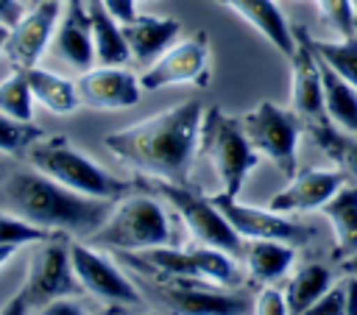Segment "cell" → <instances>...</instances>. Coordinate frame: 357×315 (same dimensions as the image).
Wrapping results in <instances>:
<instances>
[{"label":"cell","mask_w":357,"mask_h":315,"mask_svg":"<svg viewBox=\"0 0 357 315\" xmlns=\"http://www.w3.org/2000/svg\"><path fill=\"white\" fill-rule=\"evenodd\" d=\"M36 315H84V307L75 298H56V301L39 307Z\"/></svg>","instance_id":"obj_35"},{"label":"cell","mask_w":357,"mask_h":315,"mask_svg":"<svg viewBox=\"0 0 357 315\" xmlns=\"http://www.w3.org/2000/svg\"><path fill=\"white\" fill-rule=\"evenodd\" d=\"M28 162L33 170L50 176L53 181L89 195V198H100V201H117L128 184L123 178H117L114 173H109L106 167H100L98 162H92L81 148H75L67 137H36L28 145Z\"/></svg>","instance_id":"obj_3"},{"label":"cell","mask_w":357,"mask_h":315,"mask_svg":"<svg viewBox=\"0 0 357 315\" xmlns=\"http://www.w3.org/2000/svg\"><path fill=\"white\" fill-rule=\"evenodd\" d=\"M329 287H332V273H329V268H324V265H318V262H310V265L298 268V270L290 276L287 290H284L290 315H301V312H304L310 304H315Z\"/></svg>","instance_id":"obj_26"},{"label":"cell","mask_w":357,"mask_h":315,"mask_svg":"<svg viewBox=\"0 0 357 315\" xmlns=\"http://www.w3.org/2000/svg\"><path fill=\"white\" fill-rule=\"evenodd\" d=\"M310 131H312L315 145L335 162V167L343 176H349V178L357 181V134L340 131L329 120H315Z\"/></svg>","instance_id":"obj_25"},{"label":"cell","mask_w":357,"mask_h":315,"mask_svg":"<svg viewBox=\"0 0 357 315\" xmlns=\"http://www.w3.org/2000/svg\"><path fill=\"white\" fill-rule=\"evenodd\" d=\"M28 309H31V304H28L25 293L20 290V293H14L11 298H6V301H3L0 315H28Z\"/></svg>","instance_id":"obj_38"},{"label":"cell","mask_w":357,"mask_h":315,"mask_svg":"<svg viewBox=\"0 0 357 315\" xmlns=\"http://www.w3.org/2000/svg\"><path fill=\"white\" fill-rule=\"evenodd\" d=\"M254 315H290L287 298L279 287L265 284L254 298Z\"/></svg>","instance_id":"obj_32"},{"label":"cell","mask_w":357,"mask_h":315,"mask_svg":"<svg viewBox=\"0 0 357 315\" xmlns=\"http://www.w3.org/2000/svg\"><path fill=\"white\" fill-rule=\"evenodd\" d=\"M36 3H39V0H36Z\"/></svg>","instance_id":"obj_42"},{"label":"cell","mask_w":357,"mask_h":315,"mask_svg":"<svg viewBox=\"0 0 357 315\" xmlns=\"http://www.w3.org/2000/svg\"><path fill=\"white\" fill-rule=\"evenodd\" d=\"M0 112L20 123L33 120V92L22 70H11V75L0 81Z\"/></svg>","instance_id":"obj_28"},{"label":"cell","mask_w":357,"mask_h":315,"mask_svg":"<svg viewBox=\"0 0 357 315\" xmlns=\"http://www.w3.org/2000/svg\"><path fill=\"white\" fill-rule=\"evenodd\" d=\"M296 259V245L282 240H245L243 243V262L248 273L259 282L282 279Z\"/></svg>","instance_id":"obj_23"},{"label":"cell","mask_w":357,"mask_h":315,"mask_svg":"<svg viewBox=\"0 0 357 315\" xmlns=\"http://www.w3.org/2000/svg\"><path fill=\"white\" fill-rule=\"evenodd\" d=\"M17 254V245H0V268H6V262Z\"/></svg>","instance_id":"obj_39"},{"label":"cell","mask_w":357,"mask_h":315,"mask_svg":"<svg viewBox=\"0 0 357 315\" xmlns=\"http://www.w3.org/2000/svg\"><path fill=\"white\" fill-rule=\"evenodd\" d=\"M346 184V176L335 167H304V170H296L290 176V181L271 198V209L273 212H282L287 217L293 215H304V212H315L321 209L340 187Z\"/></svg>","instance_id":"obj_14"},{"label":"cell","mask_w":357,"mask_h":315,"mask_svg":"<svg viewBox=\"0 0 357 315\" xmlns=\"http://www.w3.org/2000/svg\"><path fill=\"white\" fill-rule=\"evenodd\" d=\"M204 112L206 109L198 100H181L165 112L106 134L103 145L134 170L184 184L198 153Z\"/></svg>","instance_id":"obj_1"},{"label":"cell","mask_w":357,"mask_h":315,"mask_svg":"<svg viewBox=\"0 0 357 315\" xmlns=\"http://www.w3.org/2000/svg\"><path fill=\"white\" fill-rule=\"evenodd\" d=\"M89 22H92V45H95V61L106 67H123L131 59L128 42L123 36V25L103 8L100 0H86Z\"/></svg>","instance_id":"obj_21"},{"label":"cell","mask_w":357,"mask_h":315,"mask_svg":"<svg viewBox=\"0 0 357 315\" xmlns=\"http://www.w3.org/2000/svg\"><path fill=\"white\" fill-rule=\"evenodd\" d=\"M75 86H78L81 106H89V109H106V112L131 109L142 98L139 78L126 67H106V64L89 67L81 72Z\"/></svg>","instance_id":"obj_13"},{"label":"cell","mask_w":357,"mask_h":315,"mask_svg":"<svg viewBox=\"0 0 357 315\" xmlns=\"http://www.w3.org/2000/svg\"><path fill=\"white\" fill-rule=\"evenodd\" d=\"M343 284H332L315 304H310L301 315H343Z\"/></svg>","instance_id":"obj_33"},{"label":"cell","mask_w":357,"mask_h":315,"mask_svg":"<svg viewBox=\"0 0 357 315\" xmlns=\"http://www.w3.org/2000/svg\"><path fill=\"white\" fill-rule=\"evenodd\" d=\"M47 237H53V231H45V229H39V226H33V223L11 215V212L0 215V245H17V248L31 245V243L36 245Z\"/></svg>","instance_id":"obj_29"},{"label":"cell","mask_w":357,"mask_h":315,"mask_svg":"<svg viewBox=\"0 0 357 315\" xmlns=\"http://www.w3.org/2000/svg\"><path fill=\"white\" fill-rule=\"evenodd\" d=\"M343 268H346V273H351V276H357V254H354V256H349V259L343 262Z\"/></svg>","instance_id":"obj_40"},{"label":"cell","mask_w":357,"mask_h":315,"mask_svg":"<svg viewBox=\"0 0 357 315\" xmlns=\"http://www.w3.org/2000/svg\"><path fill=\"white\" fill-rule=\"evenodd\" d=\"M290 59V109L304 120H324V84L321 59L310 47L304 33H296V50Z\"/></svg>","instance_id":"obj_15"},{"label":"cell","mask_w":357,"mask_h":315,"mask_svg":"<svg viewBox=\"0 0 357 315\" xmlns=\"http://www.w3.org/2000/svg\"><path fill=\"white\" fill-rule=\"evenodd\" d=\"M243 131L251 148L271 159L287 178L296 173V148H298V114L282 109L271 100L257 103L243 120Z\"/></svg>","instance_id":"obj_8"},{"label":"cell","mask_w":357,"mask_h":315,"mask_svg":"<svg viewBox=\"0 0 357 315\" xmlns=\"http://www.w3.org/2000/svg\"><path fill=\"white\" fill-rule=\"evenodd\" d=\"M237 17H243L254 31H259L279 53L290 56L296 50V31L287 25L282 8L273 0H212Z\"/></svg>","instance_id":"obj_17"},{"label":"cell","mask_w":357,"mask_h":315,"mask_svg":"<svg viewBox=\"0 0 357 315\" xmlns=\"http://www.w3.org/2000/svg\"><path fill=\"white\" fill-rule=\"evenodd\" d=\"M335 231V256L349 259L357 254V184H343L321 209Z\"/></svg>","instance_id":"obj_20"},{"label":"cell","mask_w":357,"mask_h":315,"mask_svg":"<svg viewBox=\"0 0 357 315\" xmlns=\"http://www.w3.org/2000/svg\"><path fill=\"white\" fill-rule=\"evenodd\" d=\"M103 8L123 25V22H131L137 17V0H100Z\"/></svg>","instance_id":"obj_34"},{"label":"cell","mask_w":357,"mask_h":315,"mask_svg":"<svg viewBox=\"0 0 357 315\" xmlns=\"http://www.w3.org/2000/svg\"><path fill=\"white\" fill-rule=\"evenodd\" d=\"M156 190L173 206V212L181 217V223L187 226L192 243L209 245V248H220V251L231 254L234 259L243 256V243L245 240L231 229V223L223 217V212L218 209V203L212 198L192 192L187 184L162 181V178H156Z\"/></svg>","instance_id":"obj_6"},{"label":"cell","mask_w":357,"mask_h":315,"mask_svg":"<svg viewBox=\"0 0 357 315\" xmlns=\"http://www.w3.org/2000/svg\"><path fill=\"white\" fill-rule=\"evenodd\" d=\"M42 131L33 123H20L8 114L0 112V153H17L28 151V145L39 137Z\"/></svg>","instance_id":"obj_30"},{"label":"cell","mask_w":357,"mask_h":315,"mask_svg":"<svg viewBox=\"0 0 357 315\" xmlns=\"http://www.w3.org/2000/svg\"><path fill=\"white\" fill-rule=\"evenodd\" d=\"M340 284H343V298H346L343 315H357V276L346 273V279Z\"/></svg>","instance_id":"obj_36"},{"label":"cell","mask_w":357,"mask_h":315,"mask_svg":"<svg viewBox=\"0 0 357 315\" xmlns=\"http://www.w3.org/2000/svg\"><path fill=\"white\" fill-rule=\"evenodd\" d=\"M310 47L326 67H332L340 78H346L357 89V36H340L337 42L310 39Z\"/></svg>","instance_id":"obj_27"},{"label":"cell","mask_w":357,"mask_h":315,"mask_svg":"<svg viewBox=\"0 0 357 315\" xmlns=\"http://www.w3.org/2000/svg\"><path fill=\"white\" fill-rule=\"evenodd\" d=\"M22 14H25V6L20 0H0V22H6L8 28H14Z\"/></svg>","instance_id":"obj_37"},{"label":"cell","mask_w":357,"mask_h":315,"mask_svg":"<svg viewBox=\"0 0 357 315\" xmlns=\"http://www.w3.org/2000/svg\"><path fill=\"white\" fill-rule=\"evenodd\" d=\"M92 245L139 254L145 248L170 245V220L165 206L151 195H131L112 206L106 220L89 234Z\"/></svg>","instance_id":"obj_4"},{"label":"cell","mask_w":357,"mask_h":315,"mask_svg":"<svg viewBox=\"0 0 357 315\" xmlns=\"http://www.w3.org/2000/svg\"><path fill=\"white\" fill-rule=\"evenodd\" d=\"M61 8H64V0H39L33 3V8H28L20 17V22L11 28L3 47V56L8 59L11 70L25 72L31 67H39V59L53 42Z\"/></svg>","instance_id":"obj_11"},{"label":"cell","mask_w":357,"mask_h":315,"mask_svg":"<svg viewBox=\"0 0 357 315\" xmlns=\"http://www.w3.org/2000/svg\"><path fill=\"white\" fill-rule=\"evenodd\" d=\"M181 22L176 17H153V14H137L131 22H123V36L128 42L131 59L137 61H153L159 59L176 39H178Z\"/></svg>","instance_id":"obj_18"},{"label":"cell","mask_w":357,"mask_h":315,"mask_svg":"<svg viewBox=\"0 0 357 315\" xmlns=\"http://www.w3.org/2000/svg\"><path fill=\"white\" fill-rule=\"evenodd\" d=\"M8 33H11V28H8L6 22H0V53H3V47H6V39H8Z\"/></svg>","instance_id":"obj_41"},{"label":"cell","mask_w":357,"mask_h":315,"mask_svg":"<svg viewBox=\"0 0 357 315\" xmlns=\"http://www.w3.org/2000/svg\"><path fill=\"white\" fill-rule=\"evenodd\" d=\"M70 259H73V270H75L81 290L92 293L95 298H100L106 304H117V307H139L142 304L139 290L92 243H70Z\"/></svg>","instance_id":"obj_10"},{"label":"cell","mask_w":357,"mask_h":315,"mask_svg":"<svg viewBox=\"0 0 357 315\" xmlns=\"http://www.w3.org/2000/svg\"><path fill=\"white\" fill-rule=\"evenodd\" d=\"M53 50L59 53L61 61H67L75 70H89L95 67V45H92V22H89V8L84 0H64L56 33H53Z\"/></svg>","instance_id":"obj_16"},{"label":"cell","mask_w":357,"mask_h":315,"mask_svg":"<svg viewBox=\"0 0 357 315\" xmlns=\"http://www.w3.org/2000/svg\"><path fill=\"white\" fill-rule=\"evenodd\" d=\"M167 298L181 315H243L245 301L240 295H226L218 290L201 287V282L178 279L167 290Z\"/></svg>","instance_id":"obj_19"},{"label":"cell","mask_w":357,"mask_h":315,"mask_svg":"<svg viewBox=\"0 0 357 315\" xmlns=\"http://www.w3.org/2000/svg\"><path fill=\"white\" fill-rule=\"evenodd\" d=\"M6 212L53 234L89 237L112 212L114 201L81 195L39 170H14L0 187Z\"/></svg>","instance_id":"obj_2"},{"label":"cell","mask_w":357,"mask_h":315,"mask_svg":"<svg viewBox=\"0 0 357 315\" xmlns=\"http://www.w3.org/2000/svg\"><path fill=\"white\" fill-rule=\"evenodd\" d=\"M25 75H28L33 100L39 106H45L50 114L64 117V114H73L81 106L75 81H70V78H64L53 70H45V67H31V70H25Z\"/></svg>","instance_id":"obj_22"},{"label":"cell","mask_w":357,"mask_h":315,"mask_svg":"<svg viewBox=\"0 0 357 315\" xmlns=\"http://www.w3.org/2000/svg\"><path fill=\"white\" fill-rule=\"evenodd\" d=\"M321 84H324V114L340 131L357 134V89L340 78L332 67L321 61Z\"/></svg>","instance_id":"obj_24"},{"label":"cell","mask_w":357,"mask_h":315,"mask_svg":"<svg viewBox=\"0 0 357 315\" xmlns=\"http://www.w3.org/2000/svg\"><path fill=\"white\" fill-rule=\"evenodd\" d=\"M206 72H209V42L206 33L198 31L181 42H173L159 59H153L139 75V84L145 92H156L173 84L204 86Z\"/></svg>","instance_id":"obj_9"},{"label":"cell","mask_w":357,"mask_h":315,"mask_svg":"<svg viewBox=\"0 0 357 315\" xmlns=\"http://www.w3.org/2000/svg\"><path fill=\"white\" fill-rule=\"evenodd\" d=\"M22 293L31 307H45L56 298H73L81 293V284L73 270L70 259V243L64 234H53L42 243H36V251L28 259Z\"/></svg>","instance_id":"obj_7"},{"label":"cell","mask_w":357,"mask_h":315,"mask_svg":"<svg viewBox=\"0 0 357 315\" xmlns=\"http://www.w3.org/2000/svg\"><path fill=\"white\" fill-rule=\"evenodd\" d=\"M212 201L218 203V209L223 212V217L231 223V229L243 237V240H282V243H304L310 237V229H304L301 223H296L293 217L259 206H248L240 203L231 195H212Z\"/></svg>","instance_id":"obj_12"},{"label":"cell","mask_w":357,"mask_h":315,"mask_svg":"<svg viewBox=\"0 0 357 315\" xmlns=\"http://www.w3.org/2000/svg\"><path fill=\"white\" fill-rule=\"evenodd\" d=\"M318 11L326 17V22L340 36H357V20H354V3L351 0H315Z\"/></svg>","instance_id":"obj_31"},{"label":"cell","mask_w":357,"mask_h":315,"mask_svg":"<svg viewBox=\"0 0 357 315\" xmlns=\"http://www.w3.org/2000/svg\"><path fill=\"white\" fill-rule=\"evenodd\" d=\"M198 151H204L209 164L215 167L218 181H220V192L231 195V198H237L248 173L259 162V153L251 148V142L243 131V123L223 114L218 106L204 112Z\"/></svg>","instance_id":"obj_5"}]
</instances>
